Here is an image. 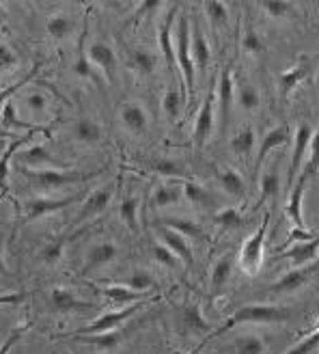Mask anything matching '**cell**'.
<instances>
[{
    "instance_id": "obj_1",
    "label": "cell",
    "mask_w": 319,
    "mask_h": 354,
    "mask_svg": "<svg viewBox=\"0 0 319 354\" xmlns=\"http://www.w3.org/2000/svg\"><path fill=\"white\" fill-rule=\"evenodd\" d=\"M289 311L282 307H274V305H246L240 307L233 315H229L226 320L209 333V337H220V335L233 330L242 324H278V322H287L289 320Z\"/></svg>"
},
{
    "instance_id": "obj_2",
    "label": "cell",
    "mask_w": 319,
    "mask_h": 354,
    "mask_svg": "<svg viewBox=\"0 0 319 354\" xmlns=\"http://www.w3.org/2000/svg\"><path fill=\"white\" fill-rule=\"evenodd\" d=\"M22 175H26L28 180L41 188V190H59L65 186H72L78 182H88L93 177L102 175V171H91V173H82V171H74V169H26V167H17Z\"/></svg>"
},
{
    "instance_id": "obj_3",
    "label": "cell",
    "mask_w": 319,
    "mask_h": 354,
    "mask_svg": "<svg viewBox=\"0 0 319 354\" xmlns=\"http://www.w3.org/2000/svg\"><path fill=\"white\" fill-rule=\"evenodd\" d=\"M173 46H175V63L184 74L186 91H188V95H194L197 80H194V63H192V55H190V20H188V15H182L180 22H177V35H175Z\"/></svg>"
},
{
    "instance_id": "obj_4",
    "label": "cell",
    "mask_w": 319,
    "mask_h": 354,
    "mask_svg": "<svg viewBox=\"0 0 319 354\" xmlns=\"http://www.w3.org/2000/svg\"><path fill=\"white\" fill-rule=\"evenodd\" d=\"M268 227H270V212H265V216L259 225L257 232L248 238L242 246V253H240V268L255 277L261 268V261H263V244H265V236H268Z\"/></svg>"
},
{
    "instance_id": "obj_5",
    "label": "cell",
    "mask_w": 319,
    "mask_h": 354,
    "mask_svg": "<svg viewBox=\"0 0 319 354\" xmlns=\"http://www.w3.org/2000/svg\"><path fill=\"white\" fill-rule=\"evenodd\" d=\"M80 199H84V194H69V197H61V199H52V197H32L26 199L24 203V218L22 223H32L39 221L48 214H55V212L67 209L69 205L78 203Z\"/></svg>"
},
{
    "instance_id": "obj_6",
    "label": "cell",
    "mask_w": 319,
    "mask_h": 354,
    "mask_svg": "<svg viewBox=\"0 0 319 354\" xmlns=\"http://www.w3.org/2000/svg\"><path fill=\"white\" fill-rule=\"evenodd\" d=\"M145 307V303H134V305H128V307H121L119 311H108V313H102L99 317H95V320L91 324L82 326L80 330L72 333V335H95V333H106V330H117L123 322L130 320V317L140 311Z\"/></svg>"
},
{
    "instance_id": "obj_7",
    "label": "cell",
    "mask_w": 319,
    "mask_h": 354,
    "mask_svg": "<svg viewBox=\"0 0 319 354\" xmlns=\"http://www.w3.org/2000/svg\"><path fill=\"white\" fill-rule=\"evenodd\" d=\"M317 266H300V268H291L287 274H282L278 281H274L268 288V294H291L300 288H304L307 283L315 277Z\"/></svg>"
},
{
    "instance_id": "obj_8",
    "label": "cell",
    "mask_w": 319,
    "mask_h": 354,
    "mask_svg": "<svg viewBox=\"0 0 319 354\" xmlns=\"http://www.w3.org/2000/svg\"><path fill=\"white\" fill-rule=\"evenodd\" d=\"M311 138H313V128L309 123H300V128L296 130V138H293V151H291V165L287 171V188L291 190L293 182H296V175L298 171L302 169V160L309 151L311 145Z\"/></svg>"
},
{
    "instance_id": "obj_9",
    "label": "cell",
    "mask_w": 319,
    "mask_h": 354,
    "mask_svg": "<svg viewBox=\"0 0 319 354\" xmlns=\"http://www.w3.org/2000/svg\"><path fill=\"white\" fill-rule=\"evenodd\" d=\"M110 199H113V190L110 186H104V188H97L93 192H88L86 197H84V203L78 212V218L74 225H82L86 221H91V218H97L102 216L106 207L110 205Z\"/></svg>"
},
{
    "instance_id": "obj_10",
    "label": "cell",
    "mask_w": 319,
    "mask_h": 354,
    "mask_svg": "<svg viewBox=\"0 0 319 354\" xmlns=\"http://www.w3.org/2000/svg\"><path fill=\"white\" fill-rule=\"evenodd\" d=\"M214 86L209 88V95L205 97L201 111L194 119V130H192V140L197 147H203L207 143V138L211 136V130H214Z\"/></svg>"
},
{
    "instance_id": "obj_11",
    "label": "cell",
    "mask_w": 319,
    "mask_h": 354,
    "mask_svg": "<svg viewBox=\"0 0 319 354\" xmlns=\"http://www.w3.org/2000/svg\"><path fill=\"white\" fill-rule=\"evenodd\" d=\"M86 59L97 69V72H104L108 80L113 78L115 69H117V52L110 44H106L102 39L93 41L86 48Z\"/></svg>"
},
{
    "instance_id": "obj_12",
    "label": "cell",
    "mask_w": 319,
    "mask_h": 354,
    "mask_svg": "<svg viewBox=\"0 0 319 354\" xmlns=\"http://www.w3.org/2000/svg\"><path fill=\"white\" fill-rule=\"evenodd\" d=\"M307 186H309V177L304 173H300V180L293 182V186L289 190L287 205H285V214L293 223V229H300V232H309L304 225V216H302V199H304Z\"/></svg>"
},
{
    "instance_id": "obj_13",
    "label": "cell",
    "mask_w": 319,
    "mask_h": 354,
    "mask_svg": "<svg viewBox=\"0 0 319 354\" xmlns=\"http://www.w3.org/2000/svg\"><path fill=\"white\" fill-rule=\"evenodd\" d=\"M218 100H220V128L224 132L229 128V121H231V109L235 100V82H233L231 67H224L218 78Z\"/></svg>"
},
{
    "instance_id": "obj_14",
    "label": "cell",
    "mask_w": 319,
    "mask_h": 354,
    "mask_svg": "<svg viewBox=\"0 0 319 354\" xmlns=\"http://www.w3.org/2000/svg\"><path fill=\"white\" fill-rule=\"evenodd\" d=\"M17 162H20L22 167H26V169H30V167L37 169L41 165H50V169H59V171L69 169V162L61 160V158H57V156H52L44 145H30V147H26L24 151L17 153Z\"/></svg>"
},
{
    "instance_id": "obj_15",
    "label": "cell",
    "mask_w": 319,
    "mask_h": 354,
    "mask_svg": "<svg viewBox=\"0 0 319 354\" xmlns=\"http://www.w3.org/2000/svg\"><path fill=\"white\" fill-rule=\"evenodd\" d=\"M117 257H119V246L115 242H97L86 251V257H84V263H82V272L84 274L93 272V270L102 268V266L113 263Z\"/></svg>"
},
{
    "instance_id": "obj_16",
    "label": "cell",
    "mask_w": 319,
    "mask_h": 354,
    "mask_svg": "<svg viewBox=\"0 0 319 354\" xmlns=\"http://www.w3.org/2000/svg\"><path fill=\"white\" fill-rule=\"evenodd\" d=\"M291 140V130L287 123H282V126H276L272 128L268 134L263 136L261 140V147H259V153H257V162H255V175L261 171L263 162H265V158H268L276 147H282V145H287Z\"/></svg>"
},
{
    "instance_id": "obj_17",
    "label": "cell",
    "mask_w": 319,
    "mask_h": 354,
    "mask_svg": "<svg viewBox=\"0 0 319 354\" xmlns=\"http://www.w3.org/2000/svg\"><path fill=\"white\" fill-rule=\"evenodd\" d=\"M119 117H121L123 128H126L128 132H132V134H143L147 130V126H149L147 111L138 102H126V104H121Z\"/></svg>"
},
{
    "instance_id": "obj_18",
    "label": "cell",
    "mask_w": 319,
    "mask_h": 354,
    "mask_svg": "<svg viewBox=\"0 0 319 354\" xmlns=\"http://www.w3.org/2000/svg\"><path fill=\"white\" fill-rule=\"evenodd\" d=\"M190 55H192L194 67H199L201 72H205L211 61V48H209V41L203 35L199 22L190 24Z\"/></svg>"
},
{
    "instance_id": "obj_19",
    "label": "cell",
    "mask_w": 319,
    "mask_h": 354,
    "mask_svg": "<svg viewBox=\"0 0 319 354\" xmlns=\"http://www.w3.org/2000/svg\"><path fill=\"white\" fill-rule=\"evenodd\" d=\"M309 69H311L309 59H300V63H296L293 67L287 69V72H282L278 76V95H280L282 104L287 102V97L291 95L293 88L309 76Z\"/></svg>"
},
{
    "instance_id": "obj_20",
    "label": "cell",
    "mask_w": 319,
    "mask_h": 354,
    "mask_svg": "<svg viewBox=\"0 0 319 354\" xmlns=\"http://www.w3.org/2000/svg\"><path fill=\"white\" fill-rule=\"evenodd\" d=\"M177 11H180V5H173V9L166 13L162 26H160V32H157V44H160V52H162V57L168 65V69L173 72L175 69V46H173V24H175V17H177Z\"/></svg>"
},
{
    "instance_id": "obj_21",
    "label": "cell",
    "mask_w": 319,
    "mask_h": 354,
    "mask_svg": "<svg viewBox=\"0 0 319 354\" xmlns=\"http://www.w3.org/2000/svg\"><path fill=\"white\" fill-rule=\"evenodd\" d=\"M160 238H162V244L166 246V249L180 259L184 261L188 268H192L194 266V253L190 249V244L184 236H180L177 232H173V229H166V227H160Z\"/></svg>"
},
{
    "instance_id": "obj_22",
    "label": "cell",
    "mask_w": 319,
    "mask_h": 354,
    "mask_svg": "<svg viewBox=\"0 0 319 354\" xmlns=\"http://www.w3.org/2000/svg\"><path fill=\"white\" fill-rule=\"evenodd\" d=\"M65 339L93 346L97 350H115L123 342V333H119V330H106V333H95V335H65Z\"/></svg>"
},
{
    "instance_id": "obj_23",
    "label": "cell",
    "mask_w": 319,
    "mask_h": 354,
    "mask_svg": "<svg viewBox=\"0 0 319 354\" xmlns=\"http://www.w3.org/2000/svg\"><path fill=\"white\" fill-rule=\"evenodd\" d=\"M317 251H319V236L313 238V240H307V242L293 244L289 251H282L276 257L278 259H289L293 263V268H300V266H307L311 259H315Z\"/></svg>"
},
{
    "instance_id": "obj_24",
    "label": "cell",
    "mask_w": 319,
    "mask_h": 354,
    "mask_svg": "<svg viewBox=\"0 0 319 354\" xmlns=\"http://www.w3.org/2000/svg\"><path fill=\"white\" fill-rule=\"evenodd\" d=\"M50 303L57 311H63V313H69V311H84V309H93L95 305L93 303H84L80 300L74 292L69 290H63V288H57L52 290L50 294Z\"/></svg>"
},
{
    "instance_id": "obj_25",
    "label": "cell",
    "mask_w": 319,
    "mask_h": 354,
    "mask_svg": "<svg viewBox=\"0 0 319 354\" xmlns=\"http://www.w3.org/2000/svg\"><path fill=\"white\" fill-rule=\"evenodd\" d=\"M233 266H235V255L233 253H226L222 255L216 263H214V270H211V294H220L224 290V286L231 279L233 272Z\"/></svg>"
},
{
    "instance_id": "obj_26",
    "label": "cell",
    "mask_w": 319,
    "mask_h": 354,
    "mask_svg": "<svg viewBox=\"0 0 319 354\" xmlns=\"http://www.w3.org/2000/svg\"><path fill=\"white\" fill-rule=\"evenodd\" d=\"M182 324L192 335H209L211 333V326L205 320V315L199 305H186L182 309Z\"/></svg>"
},
{
    "instance_id": "obj_27",
    "label": "cell",
    "mask_w": 319,
    "mask_h": 354,
    "mask_svg": "<svg viewBox=\"0 0 319 354\" xmlns=\"http://www.w3.org/2000/svg\"><path fill=\"white\" fill-rule=\"evenodd\" d=\"M72 134L74 138L78 140V143L82 145H95L102 140V126L97 121L93 119H88V117H82L74 123V128H72Z\"/></svg>"
},
{
    "instance_id": "obj_28",
    "label": "cell",
    "mask_w": 319,
    "mask_h": 354,
    "mask_svg": "<svg viewBox=\"0 0 319 354\" xmlns=\"http://www.w3.org/2000/svg\"><path fill=\"white\" fill-rule=\"evenodd\" d=\"M182 197H184L182 184H180V182H168V184H160V186L153 190L151 203H153L155 207H168V205L180 203Z\"/></svg>"
},
{
    "instance_id": "obj_29",
    "label": "cell",
    "mask_w": 319,
    "mask_h": 354,
    "mask_svg": "<svg viewBox=\"0 0 319 354\" xmlns=\"http://www.w3.org/2000/svg\"><path fill=\"white\" fill-rule=\"evenodd\" d=\"M46 32L50 35L52 39H67L69 35L74 32V20L69 15L65 13H57V15H52L50 20L46 22Z\"/></svg>"
},
{
    "instance_id": "obj_30",
    "label": "cell",
    "mask_w": 319,
    "mask_h": 354,
    "mask_svg": "<svg viewBox=\"0 0 319 354\" xmlns=\"http://www.w3.org/2000/svg\"><path fill=\"white\" fill-rule=\"evenodd\" d=\"M218 184L222 186V190L226 194H231V197H238L242 199L246 194V184L242 180V175L233 169H222L218 171Z\"/></svg>"
},
{
    "instance_id": "obj_31",
    "label": "cell",
    "mask_w": 319,
    "mask_h": 354,
    "mask_svg": "<svg viewBox=\"0 0 319 354\" xmlns=\"http://www.w3.org/2000/svg\"><path fill=\"white\" fill-rule=\"evenodd\" d=\"M162 227L166 229H173L180 236H188V238H194V240H205V232L201 229V225H197L194 221H188V218H162Z\"/></svg>"
},
{
    "instance_id": "obj_32",
    "label": "cell",
    "mask_w": 319,
    "mask_h": 354,
    "mask_svg": "<svg viewBox=\"0 0 319 354\" xmlns=\"http://www.w3.org/2000/svg\"><path fill=\"white\" fill-rule=\"evenodd\" d=\"M128 63H130V67L134 69V72L140 74V76H151L155 72V65H157L155 57L147 50H132Z\"/></svg>"
},
{
    "instance_id": "obj_33",
    "label": "cell",
    "mask_w": 319,
    "mask_h": 354,
    "mask_svg": "<svg viewBox=\"0 0 319 354\" xmlns=\"http://www.w3.org/2000/svg\"><path fill=\"white\" fill-rule=\"evenodd\" d=\"M104 296L108 298V303L119 305V307L147 298V294H138V292H134V290H130V288H126V286H110V288H106V290H104Z\"/></svg>"
},
{
    "instance_id": "obj_34",
    "label": "cell",
    "mask_w": 319,
    "mask_h": 354,
    "mask_svg": "<svg viewBox=\"0 0 319 354\" xmlns=\"http://www.w3.org/2000/svg\"><path fill=\"white\" fill-rule=\"evenodd\" d=\"M182 190H184V199H188L194 205L209 207L211 203H214V197H211V192L205 186L197 184V182H184L182 184Z\"/></svg>"
},
{
    "instance_id": "obj_35",
    "label": "cell",
    "mask_w": 319,
    "mask_h": 354,
    "mask_svg": "<svg viewBox=\"0 0 319 354\" xmlns=\"http://www.w3.org/2000/svg\"><path fill=\"white\" fill-rule=\"evenodd\" d=\"M119 216L128 225L130 232H138V199L134 194H128V197L119 203Z\"/></svg>"
},
{
    "instance_id": "obj_36",
    "label": "cell",
    "mask_w": 319,
    "mask_h": 354,
    "mask_svg": "<svg viewBox=\"0 0 319 354\" xmlns=\"http://www.w3.org/2000/svg\"><path fill=\"white\" fill-rule=\"evenodd\" d=\"M259 184H261V199H259V203L276 197V194L280 192V175H278V169L272 167L270 171H265L261 175V182Z\"/></svg>"
},
{
    "instance_id": "obj_37",
    "label": "cell",
    "mask_w": 319,
    "mask_h": 354,
    "mask_svg": "<svg viewBox=\"0 0 319 354\" xmlns=\"http://www.w3.org/2000/svg\"><path fill=\"white\" fill-rule=\"evenodd\" d=\"M162 111L168 121H177L184 111V95L177 91V88H168L162 97Z\"/></svg>"
},
{
    "instance_id": "obj_38",
    "label": "cell",
    "mask_w": 319,
    "mask_h": 354,
    "mask_svg": "<svg viewBox=\"0 0 319 354\" xmlns=\"http://www.w3.org/2000/svg\"><path fill=\"white\" fill-rule=\"evenodd\" d=\"M255 147V130L251 126H246L238 130V134L231 138V151L238 156H248Z\"/></svg>"
},
{
    "instance_id": "obj_39",
    "label": "cell",
    "mask_w": 319,
    "mask_h": 354,
    "mask_svg": "<svg viewBox=\"0 0 319 354\" xmlns=\"http://www.w3.org/2000/svg\"><path fill=\"white\" fill-rule=\"evenodd\" d=\"M74 74L82 80H91L97 88H104V80L99 78V72L88 63L86 55H82V52H78V59L74 63Z\"/></svg>"
},
{
    "instance_id": "obj_40",
    "label": "cell",
    "mask_w": 319,
    "mask_h": 354,
    "mask_svg": "<svg viewBox=\"0 0 319 354\" xmlns=\"http://www.w3.org/2000/svg\"><path fill=\"white\" fill-rule=\"evenodd\" d=\"M151 169L157 173L166 177V180H180V177H186V169L182 162L177 160H171V158H162V160H155L151 162Z\"/></svg>"
},
{
    "instance_id": "obj_41",
    "label": "cell",
    "mask_w": 319,
    "mask_h": 354,
    "mask_svg": "<svg viewBox=\"0 0 319 354\" xmlns=\"http://www.w3.org/2000/svg\"><path fill=\"white\" fill-rule=\"evenodd\" d=\"M265 344L257 335H242L233 342V354H263Z\"/></svg>"
},
{
    "instance_id": "obj_42",
    "label": "cell",
    "mask_w": 319,
    "mask_h": 354,
    "mask_svg": "<svg viewBox=\"0 0 319 354\" xmlns=\"http://www.w3.org/2000/svg\"><path fill=\"white\" fill-rule=\"evenodd\" d=\"M203 7H205L209 24L214 28H220V26H224L229 22V9H226L224 3H220V0H207Z\"/></svg>"
},
{
    "instance_id": "obj_43",
    "label": "cell",
    "mask_w": 319,
    "mask_h": 354,
    "mask_svg": "<svg viewBox=\"0 0 319 354\" xmlns=\"http://www.w3.org/2000/svg\"><path fill=\"white\" fill-rule=\"evenodd\" d=\"M235 97H238V104L242 106L244 111H248V113L259 109L261 97H259V91H257V88H255L253 84H242V86L238 88Z\"/></svg>"
},
{
    "instance_id": "obj_44",
    "label": "cell",
    "mask_w": 319,
    "mask_h": 354,
    "mask_svg": "<svg viewBox=\"0 0 319 354\" xmlns=\"http://www.w3.org/2000/svg\"><path fill=\"white\" fill-rule=\"evenodd\" d=\"M0 119H3V126L5 128H28V130H37L39 126H30V123H24L17 117V111H15V102L9 100L5 102L3 111H0Z\"/></svg>"
},
{
    "instance_id": "obj_45",
    "label": "cell",
    "mask_w": 319,
    "mask_h": 354,
    "mask_svg": "<svg viewBox=\"0 0 319 354\" xmlns=\"http://www.w3.org/2000/svg\"><path fill=\"white\" fill-rule=\"evenodd\" d=\"M126 288L138 292V294H147L149 290L155 288V279L147 272V270H136L128 281H126Z\"/></svg>"
},
{
    "instance_id": "obj_46",
    "label": "cell",
    "mask_w": 319,
    "mask_h": 354,
    "mask_svg": "<svg viewBox=\"0 0 319 354\" xmlns=\"http://www.w3.org/2000/svg\"><path fill=\"white\" fill-rule=\"evenodd\" d=\"M242 48L248 52V55H261V52L265 50V44L261 39V35L251 26L246 24L244 28V35H242Z\"/></svg>"
},
{
    "instance_id": "obj_47",
    "label": "cell",
    "mask_w": 319,
    "mask_h": 354,
    "mask_svg": "<svg viewBox=\"0 0 319 354\" xmlns=\"http://www.w3.org/2000/svg\"><path fill=\"white\" fill-rule=\"evenodd\" d=\"M37 132H41V130H37ZM37 132H28L26 136H20L15 140V143L7 149V153L3 156V160H0V184H3V188H5V184H7V171H9V160L15 156V151H17V147H22V145H26L28 140L32 138V134H37ZM48 134V132H46Z\"/></svg>"
},
{
    "instance_id": "obj_48",
    "label": "cell",
    "mask_w": 319,
    "mask_h": 354,
    "mask_svg": "<svg viewBox=\"0 0 319 354\" xmlns=\"http://www.w3.org/2000/svg\"><path fill=\"white\" fill-rule=\"evenodd\" d=\"M214 223L222 229H238L244 225V216L235 207H224L218 212V214H214Z\"/></svg>"
},
{
    "instance_id": "obj_49",
    "label": "cell",
    "mask_w": 319,
    "mask_h": 354,
    "mask_svg": "<svg viewBox=\"0 0 319 354\" xmlns=\"http://www.w3.org/2000/svg\"><path fill=\"white\" fill-rule=\"evenodd\" d=\"M32 328V324L30 322H24V324H20V326H15L7 337H5V342L0 344V354H9L17 344H20L24 337H26V333Z\"/></svg>"
},
{
    "instance_id": "obj_50",
    "label": "cell",
    "mask_w": 319,
    "mask_h": 354,
    "mask_svg": "<svg viewBox=\"0 0 319 354\" xmlns=\"http://www.w3.org/2000/svg\"><path fill=\"white\" fill-rule=\"evenodd\" d=\"M319 171V130L313 134V138H311V145H309V160H307V165H302V173L309 177L315 175Z\"/></svg>"
},
{
    "instance_id": "obj_51",
    "label": "cell",
    "mask_w": 319,
    "mask_h": 354,
    "mask_svg": "<svg viewBox=\"0 0 319 354\" xmlns=\"http://www.w3.org/2000/svg\"><path fill=\"white\" fill-rule=\"evenodd\" d=\"M65 246H67V240H65V238H59L57 242L46 244V246H44V251H41V259H44L48 266H55V263L63 257Z\"/></svg>"
},
{
    "instance_id": "obj_52",
    "label": "cell",
    "mask_w": 319,
    "mask_h": 354,
    "mask_svg": "<svg viewBox=\"0 0 319 354\" xmlns=\"http://www.w3.org/2000/svg\"><path fill=\"white\" fill-rule=\"evenodd\" d=\"M39 67H41V63H37L32 67V72H28L20 82H15V84H11V86H7V88H3V91H0V111H3V106H5V102H9V100H13V95L20 91V88L30 80V78H35L37 76V72H39Z\"/></svg>"
},
{
    "instance_id": "obj_53",
    "label": "cell",
    "mask_w": 319,
    "mask_h": 354,
    "mask_svg": "<svg viewBox=\"0 0 319 354\" xmlns=\"http://www.w3.org/2000/svg\"><path fill=\"white\" fill-rule=\"evenodd\" d=\"M317 348H319V328L313 330L311 335H307L302 342H298L296 346H291L285 354H313Z\"/></svg>"
},
{
    "instance_id": "obj_54",
    "label": "cell",
    "mask_w": 319,
    "mask_h": 354,
    "mask_svg": "<svg viewBox=\"0 0 319 354\" xmlns=\"http://www.w3.org/2000/svg\"><path fill=\"white\" fill-rule=\"evenodd\" d=\"M153 259L160 263V266H164V268H177V266H180L182 261L180 259H177L168 249H166V246L162 244V242H160V244H153Z\"/></svg>"
},
{
    "instance_id": "obj_55",
    "label": "cell",
    "mask_w": 319,
    "mask_h": 354,
    "mask_svg": "<svg viewBox=\"0 0 319 354\" xmlns=\"http://www.w3.org/2000/svg\"><path fill=\"white\" fill-rule=\"evenodd\" d=\"M48 104H50L48 97L44 93H39V91H32V93H28L24 97V106L32 115H44L48 111Z\"/></svg>"
},
{
    "instance_id": "obj_56",
    "label": "cell",
    "mask_w": 319,
    "mask_h": 354,
    "mask_svg": "<svg viewBox=\"0 0 319 354\" xmlns=\"http://www.w3.org/2000/svg\"><path fill=\"white\" fill-rule=\"evenodd\" d=\"M261 7L270 17H287L291 13V5L282 3V0H263Z\"/></svg>"
},
{
    "instance_id": "obj_57",
    "label": "cell",
    "mask_w": 319,
    "mask_h": 354,
    "mask_svg": "<svg viewBox=\"0 0 319 354\" xmlns=\"http://www.w3.org/2000/svg\"><path fill=\"white\" fill-rule=\"evenodd\" d=\"M17 55L15 50L9 48L7 44H0V72H7V69H13L17 67Z\"/></svg>"
},
{
    "instance_id": "obj_58",
    "label": "cell",
    "mask_w": 319,
    "mask_h": 354,
    "mask_svg": "<svg viewBox=\"0 0 319 354\" xmlns=\"http://www.w3.org/2000/svg\"><path fill=\"white\" fill-rule=\"evenodd\" d=\"M9 268H7V261H5V253H3V242H0V277H9Z\"/></svg>"
},
{
    "instance_id": "obj_59",
    "label": "cell",
    "mask_w": 319,
    "mask_h": 354,
    "mask_svg": "<svg viewBox=\"0 0 319 354\" xmlns=\"http://www.w3.org/2000/svg\"><path fill=\"white\" fill-rule=\"evenodd\" d=\"M5 20H7V9L3 3H0V24H5Z\"/></svg>"
},
{
    "instance_id": "obj_60",
    "label": "cell",
    "mask_w": 319,
    "mask_h": 354,
    "mask_svg": "<svg viewBox=\"0 0 319 354\" xmlns=\"http://www.w3.org/2000/svg\"><path fill=\"white\" fill-rule=\"evenodd\" d=\"M317 88H319V74H317Z\"/></svg>"
},
{
    "instance_id": "obj_61",
    "label": "cell",
    "mask_w": 319,
    "mask_h": 354,
    "mask_svg": "<svg viewBox=\"0 0 319 354\" xmlns=\"http://www.w3.org/2000/svg\"><path fill=\"white\" fill-rule=\"evenodd\" d=\"M0 147H3V140H0Z\"/></svg>"
}]
</instances>
